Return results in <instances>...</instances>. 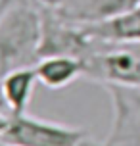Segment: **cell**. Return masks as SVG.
I'll return each instance as SVG.
<instances>
[{
  "label": "cell",
  "instance_id": "obj_6",
  "mask_svg": "<svg viewBox=\"0 0 140 146\" xmlns=\"http://www.w3.org/2000/svg\"><path fill=\"white\" fill-rule=\"evenodd\" d=\"M37 81L35 66L12 69L0 79V98L14 113H25Z\"/></svg>",
  "mask_w": 140,
  "mask_h": 146
},
{
  "label": "cell",
  "instance_id": "obj_7",
  "mask_svg": "<svg viewBox=\"0 0 140 146\" xmlns=\"http://www.w3.org/2000/svg\"><path fill=\"white\" fill-rule=\"evenodd\" d=\"M38 6H44V8H56L61 2V0H35Z\"/></svg>",
  "mask_w": 140,
  "mask_h": 146
},
{
  "label": "cell",
  "instance_id": "obj_1",
  "mask_svg": "<svg viewBox=\"0 0 140 146\" xmlns=\"http://www.w3.org/2000/svg\"><path fill=\"white\" fill-rule=\"evenodd\" d=\"M42 10L35 0H10L0 12V79L38 62Z\"/></svg>",
  "mask_w": 140,
  "mask_h": 146
},
{
  "label": "cell",
  "instance_id": "obj_9",
  "mask_svg": "<svg viewBox=\"0 0 140 146\" xmlns=\"http://www.w3.org/2000/svg\"><path fill=\"white\" fill-rule=\"evenodd\" d=\"M0 146H10V144H4V142H0Z\"/></svg>",
  "mask_w": 140,
  "mask_h": 146
},
{
  "label": "cell",
  "instance_id": "obj_3",
  "mask_svg": "<svg viewBox=\"0 0 140 146\" xmlns=\"http://www.w3.org/2000/svg\"><path fill=\"white\" fill-rule=\"evenodd\" d=\"M140 6V0H61L54 12L77 27L94 25Z\"/></svg>",
  "mask_w": 140,
  "mask_h": 146
},
{
  "label": "cell",
  "instance_id": "obj_8",
  "mask_svg": "<svg viewBox=\"0 0 140 146\" xmlns=\"http://www.w3.org/2000/svg\"><path fill=\"white\" fill-rule=\"evenodd\" d=\"M8 2H10V0H0V12H2V10H4V6H6Z\"/></svg>",
  "mask_w": 140,
  "mask_h": 146
},
{
  "label": "cell",
  "instance_id": "obj_4",
  "mask_svg": "<svg viewBox=\"0 0 140 146\" xmlns=\"http://www.w3.org/2000/svg\"><path fill=\"white\" fill-rule=\"evenodd\" d=\"M96 44H136L140 42V6L113 19L81 27Z\"/></svg>",
  "mask_w": 140,
  "mask_h": 146
},
{
  "label": "cell",
  "instance_id": "obj_5",
  "mask_svg": "<svg viewBox=\"0 0 140 146\" xmlns=\"http://www.w3.org/2000/svg\"><path fill=\"white\" fill-rule=\"evenodd\" d=\"M38 83L48 88H65L85 75V60L79 56H46L35 64Z\"/></svg>",
  "mask_w": 140,
  "mask_h": 146
},
{
  "label": "cell",
  "instance_id": "obj_2",
  "mask_svg": "<svg viewBox=\"0 0 140 146\" xmlns=\"http://www.w3.org/2000/svg\"><path fill=\"white\" fill-rule=\"evenodd\" d=\"M83 129L14 113L0 98V142L10 146H81Z\"/></svg>",
  "mask_w": 140,
  "mask_h": 146
}]
</instances>
